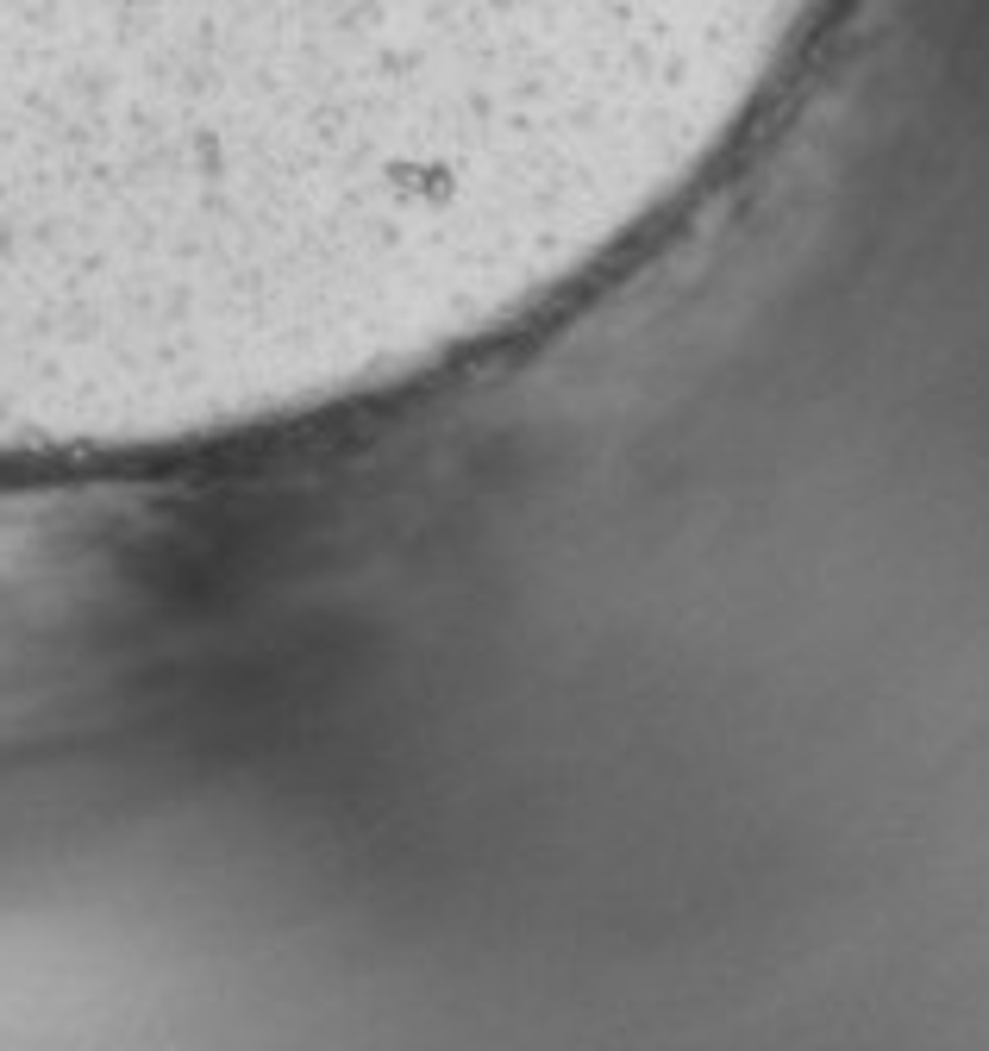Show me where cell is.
<instances>
[{
  "mask_svg": "<svg viewBox=\"0 0 989 1051\" xmlns=\"http://www.w3.org/2000/svg\"><path fill=\"white\" fill-rule=\"evenodd\" d=\"M833 0H0V463L313 420L508 338Z\"/></svg>",
  "mask_w": 989,
  "mask_h": 1051,
  "instance_id": "1",
  "label": "cell"
}]
</instances>
